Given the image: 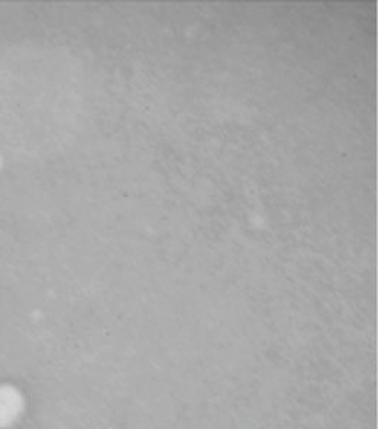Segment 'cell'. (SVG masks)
<instances>
[{"label":"cell","instance_id":"6da1fadb","mask_svg":"<svg viewBox=\"0 0 378 429\" xmlns=\"http://www.w3.org/2000/svg\"><path fill=\"white\" fill-rule=\"evenodd\" d=\"M23 412V396L16 387L0 386V429L9 428Z\"/></svg>","mask_w":378,"mask_h":429}]
</instances>
